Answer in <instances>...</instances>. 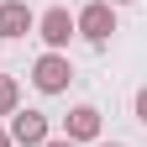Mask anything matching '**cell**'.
Instances as JSON below:
<instances>
[{"label":"cell","mask_w":147,"mask_h":147,"mask_svg":"<svg viewBox=\"0 0 147 147\" xmlns=\"http://www.w3.org/2000/svg\"><path fill=\"white\" fill-rule=\"evenodd\" d=\"M68 79H74V68H68V58H63V53H42V58L32 63V84L42 89V95H58V89H68Z\"/></svg>","instance_id":"1"},{"label":"cell","mask_w":147,"mask_h":147,"mask_svg":"<svg viewBox=\"0 0 147 147\" xmlns=\"http://www.w3.org/2000/svg\"><path fill=\"white\" fill-rule=\"evenodd\" d=\"M74 32H84L89 42H105V37L116 32V11H110L105 0H89V5L79 11V21H74Z\"/></svg>","instance_id":"2"},{"label":"cell","mask_w":147,"mask_h":147,"mask_svg":"<svg viewBox=\"0 0 147 147\" xmlns=\"http://www.w3.org/2000/svg\"><path fill=\"white\" fill-rule=\"evenodd\" d=\"M11 142L16 147H42L47 142V116L42 110H11Z\"/></svg>","instance_id":"3"},{"label":"cell","mask_w":147,"mask_h":147,"mask_svg":"<svg viewBox=\"0 0 147 147\" xmlns=\"http://www.w3.org/2000/svg\"><path fill=\"white\" fill-rule=\"evenodd\" d=\"M37 32H42V42L58 53V47H68V37H74V16H68L63 5H53V11L37 16Z\"/></svg>","instance_id":"4"},{"label":"cell","mask_w":147,"mask_h":147,"mask_svg":"<svg viewBox=\"0 0 147 147\" xmlns=\"http://www.w3.org/2000/svg\"><path fill=\"white\" fill-rule=\"evenodd\" d=\"M63 137H68V142H95V137H100V110H95V105L68 110V116H63Z\"/></svg>","instance_id":"5"},{"label":"cell","mask_w":147,"mask_h":147,"mask_svg":"<svg viewBox=\"0 0 147 147\" xmlns=\"http://www.w3.org/2000/svg\"><path fill=\"white\" fill-rule=\"evenodd\" d=\"M37 26V16L26 0H0V37H26Z\"/></svg>","instance_id":"6"},{"label":"cell","mask_w":147,"mask_h":147,"mask_svg":"<svg viewBox=\"0 0 147 147\" xmlns=\"http://www.w3.org/2000/svg\"><path fill=\"white\" fill-rule=\"evenodd\" d=\"M16 100H21L16 79H5V74H0V116H11V110H16Z\"/></svg>","instance_id":"7"},{"label":"cell","mask_w":147,"mask_h":147,"mask_svg":"<svg viewBox=\"0 0 147 147\" xmlns=\"http://www.w3.org/2000/svg\"><path fill=\"white\" fill-rule=\"evenodd\" d=\"M137 121L147 126V89H137Z\"/></svg>","instance_id":"8"},{"label":"cell","mask_w":147,"mask_h":147,"mask_svg":"<svg viewBox=\"0 0 147 147\" xmlns=\"http://www.w3.org/2000/svg\"><path fill=\"white\" fill-rule=\"evenodd\" d=\"M42 147H79V142H68V137H58V142H53V137H47Z\"/></svg>","instance_id":"9"},{"label":"cell","mask_w":147,"mask_h":147,"mask_svg":"<svg viewBox=\"0 0 147 147\" xmlns=\"http://www.w3.org/2000/svg\"><path fill=\"white\" fill-rule=\"evenodd\" d=\"M0 147H16V142H11V131H0Z\"/></svg>","instance_id":"10"},{"label":"cell","mask_w":147,"mask_h":147,"mask_svg":"<svg viewBox=\"0 0 147 147\" xmlns=\"http://www.w3.org/2000/svg\"><path fill=\"white\" fill-rule=\"evenodd\" d=\"M105 5H131V0H105Z\"/></svg>","instance_id":"11"},{"label":"cell","mask_w":147,"mask_h":147,"mask_svg":"<svg viewBox=\"0 0 147 147\" xmlns=\"http://www.w3.org/2000/svg\"><path fill=\"white\" fill-rule=\"evenodd\" d=\"M100 147H121V142H100Z\"/></svg>","instance_id":"12"}]
</instances>
